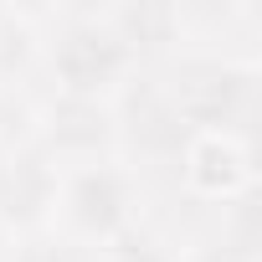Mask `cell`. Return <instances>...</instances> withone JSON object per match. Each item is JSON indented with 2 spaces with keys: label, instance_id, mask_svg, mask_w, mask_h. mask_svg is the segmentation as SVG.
<instances>
[{
  "label": "cell",
  "instance_id": "obj_1",
  "mask_svg": "<svg viewBox=\"0 0 262 262\" xmlns=\"http://www.w3.org/2000/svg\"><path fill=\"white\" fill-rule=\"evenodd\" d=\"M180 123L195 139H236L252 144V123L262 108V67L252 52L185 47L165 67H155Z\"/></svg>",
  "mask_w": 262,
  "mask_h": 262
},
{
  "label": "cell",
  "instance_id": "obj_2",
  "mask_svg": "<svg viewBox=\"0 0 262 262\" xmlns=\"http://www.w3.org/2000/svg\"><path fill=\"white\" fill-rule=\"evenodd\" d=\"M52 93L113 98L134 77V57L108 26L103 6H41V67Z\"/></svg>",
  "mask_w": 262,
  "mask_h": 262
},
{
  "label": "cell",
  "instance_id": "obj_3",
  "mask_svg": "<svg viewBox=\"0 0 262 262\" xmlns=\"http://www.w3.org/2000/svg\"><path fill=\"white\" fill-rule=\"evenodd\" d=\"M139 206H144V185L123 160L72 165V170H62V185H57L52 231H62L82 247H103L134 221H144Z\"/></svg>",
  "mask_w": 262,
  "mask_h": 262
},
{
  "label": "cell",
  "instance_id": "obj_4",
  "mask_svg": "<svg viewBox=\"0 0 262 262\" xmlns=\"http://www.w3.org/2000/svg\"><path fill=\"white\" fill-rule=\"evenodd\" d=\"M108 108H113L118 160L134 175H144V170H170L175 175L180 170V160H185L195 134L180 123V113H175V103H170V93H165L155 67H139L108 98Z\"/></svg>",
  "mask_w": 262,
  "mask_h": 262
},
{
  "label": "cell",
  "instance_id": "obj_5",
  "mask_svg": "<svg viewBox=\"0 0 262 262\" xmlns=\"http://www.w3.org/2000/svg\"><path fill=\"white\" fill-rule=\"evenodd\" d=\"M31 144L47 160H57L62 170L93 165V160H118L108 98H72V93L47 88L41 98H31Z\"/></svg>",
  "mask_w": 262,
  "mask_h": 262
},
{
  "label": "cell",
  "instance_id": "obj_6",
  "mask_svg": "<svg viewBox=\"0 0 262 262\" xmlns=\"http://www.w3.org/2000/svg\"><path fill=\"white\" fill-rule=\"evenodd\" d=\"M57 185H62V165L47 160L31 139L0 149V231L6 236L47 231L57 211Z\"/></svg>",
  "mask_w": 262,
  "mask_h": 262
},
{
  "label": "cell",
  "instance_id": "obj_7",
  "mask_svg": "<svg viewBox=\"0 0 262 262\" xmlns=\"http://www.w3.org/2000/svg\"><path fill=\"white\" fill-rule=\"evenodd\" d=\"M103 11L118 41L128 47L134 67H165L175 52H185L180 6H170V0H123V6H103Z\"/></svg>",
  "mask_w": 262,
  "mask_h": 262
},
{
  "label": "cell",
  "instance_id": "obj_8",
  "mask_svg": "<svg viewBox=\"0 0 262 262\" xmlns=\"http://www.w3.org/2000/svg\"><path fill=\"white\" fill-rule=\"evenodd\" d=\"M175 180H185L190 195L221 206L226 195L257 185L252 180V144H236V139H190Z\"/></svg>",
  "mask_w": 262,
  "mask_h": 262
},
{
  "label": "cell",
  "instance_id": "obj_9",
  "mask_svg": "<svg viewBox=\"0 0 262 262\" xmlns=\"http://www.w3.org/2000/svg\"><path fill=\"white\" fill-rule=\"evenodd\" d=\"M93 262H180V252L144 221H134L128 231H118L113 242L93 247Z\"/></svg>",
  "mask_w": 262,
  "mask_h": 262
},
{
  "label": "cell",
  "instance_id": "obj_10",
  "mask_svg": "<svg viewBox=\"0 0 262 262\" xmlns=\"http://www.w3.org/2000/svg\"><path fill=\"white\" fill-rule=\"evenodd\" d=\"M11 262H93V247L47 226V231H31V236H11Z\"/></svg>",
  "mask_w": 262,
  "mask_h": 262
},
{
  "label": "cell",
  "instance_id": "obj_11",
  "mask_svg": "<svg viewBox=\"0 0 262 262\" xmlns=\"http://www.w3.org/2000/svg\"><path fill=\"white\" fill-rule=\"evenodd\" d=\"M180 262H257V252H242V247H231L226 236L206 231V236H195V242L180 252Z\"/></svg>",
  "mask_w": 262,
  "mask_h": 262
},
{
  "label": "cell",
  "instance_id": "obj_12",
  "mask_svg": "<svg viewBox=\"0 0 262 262\" xmlns=\"http://www.w3.org/2000/svg\"><path fill=\"white\" fill-rule=\"evenodd\" d=\"M0 262H11V236L0 231Z\"/></svg>",
  "mask_w": 262,
  "mask_h": 262
}]
</instances>
